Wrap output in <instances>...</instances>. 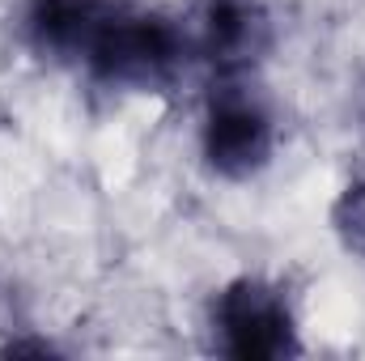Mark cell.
Segmentation results:
<instances>
[{"label":"cell","instance_id":"obj_1","mask_svg":"<svg viewBox=\"0 0 365 361\" xmlns=\"http://www.w3.org/2000/svg\"><path fill=\"white\" fill-rule=\"evenodd\" d=\"M182 60H187V34L179 26L162 13H145L123 0V9L90 51L86 73L123 90H158L175 81Z\"/></svg>","mask_w":365,"mask_h":361},{"label":"cell","instance_id":"obj_2","mask_svg":"<svg viewBox=\"0 0 365 361\" xmlns=\"http://www.w3.org/2000/svg\"><path fill=\"white\" fill-rule=\"evenodd\" d=\"M208 332H212V349L234 361H280L302 353L297 323L284 293L259 276L230 280L212 298Z\"/></svg>","mask_w":365,"mask_h":361},{"label":"cell","instance_id":"obj_3","mask_svg":"<svg viewBox=\"0 0 365 361\" xmlns=\"http://www.w3.org/2000/svg\"><path fill=\"white\" fill-rule=\"evenodd\" d=\"M204 162L221 179H251L276 153V123L259 93L247 86H221L208 98L204 128H200Z\"/></svg>","mask_w":365,"mask_h":361},{"label":"cell","instance_id":"obj_4","mask_svg":"<svg viewBox=\"0 0 365 361\" xmlns=\"http://www.w3.org/2000/svg\"><path fill=\"white\" fill-rule=\"evenodd\" d=\"M119 9L123 0H30L26 39L38 56L86 68L90 51L98 47V39L106 34Z\"/></svg>","mask_w":365,"mask_h":361},{"label":"cell","instance_id":"obj_5","mask_svg":"<svg viewBox=\"0 0 365 361\" xmlns=\"http://www.w3.org/2000/svg\"><path fill=\"white\" fill-rule=\"evenodd\" d=\"M268 47V13L255 0H208L200 13V51L221 73H242Z\"/></svg>","mask_w":365,"mask_h":361},{"label":"cell","instance_id":"obj_6","mask_svg":"<svg viewBox=\"0 0 365 361\" xmlns=\"http://www.w3.org/2000/svg\"><path fill=\"white\" fill-rule=\"evenodd\" d=\"M331 230L340 234V243H344L353 255L365 260V179L349 183V187L340 191V200L331 204Z\"/></svg>","mask_w":365,"mask_h":361}]
</instances>
